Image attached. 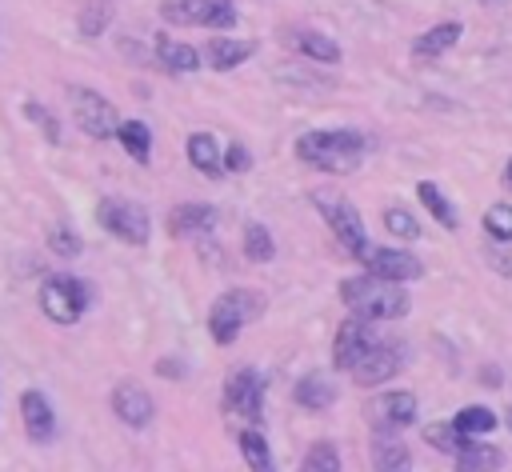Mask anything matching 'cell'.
I'll return each instance as SVG.
<instances>
[{
	"label": "cell",
	"instance_id": "19",
	"mask_svg": "<svg viewBox=\"0 0 512 472\" xmlns=\"http://www.w3.org/2000/svg\"><path fill=\"white\" fill-rule=\"evenodd\" d=\"M292 400L304 408V412H324L336 404V384L328 372H304L292 388Z\"/></svg>",
	"mask_w": 512,
	"mask_h": 472
},
{
	"label": "cell",
	"instance_id": "21",
	"mask_svg": "<svg viewBox=\"0 0 512 472\" xmlns=\"http://www.w3.org/2000/svg\"><path fill=\"white\" fill-rule=\"evenodd\" d=\"M252 52H256V44H252V40L216 36V40H208V44H204V64H208V68H216V72H232V68H240Z\"/></svg>",
	"mask_w": 512,
	"mask_h": 472
},
{
	"label": "cell",
	"instance_id": "36",
	"mask_svg": "<svg viewBox=\"0 0 512 472\" xmlns=\"http://www.w3.org/2000/svg\"><path fill=\"white\" fill-rule=\"evenodd\" d=\"M252 168V152L244 144H228L224 148V172H248Z\"/></svg>",
	"mask_w": 512,
	"mask_h": 472
},
{
	"label": "cell",
	"instance_id": "34",
	"mask_svg": "<svg viewBox=\"0 0 512 472\" xmlns=\"http://www.w3.org/2000/svg\"><path fill=\"white\" fill-rule=\"evenodd\" d=\"M108 20H112V4H108V0H96V4L84 8V16H80V32H84V36H100V32L108 28Z\"/></svg>",
	"mask_w": 512,
	"mask_h": 472
},
{
	"label": "cell",
	"instance_id": "3",
	"mask_svg": "<svg viewBox=\"0 0 512 472\" xmlns=\"http://www.w3.org/2000/svg\"><path fill=\"white\" fill-rule=\"evenodd\" d=\"M264 312V296L256 288H228L216 296V304L208 308V336L212 344L228 348L244 324H252L256 316Z\"/></svg>",
	"mask_w": 512,
	"mask_h": 472
},
{
	"label": "cell",
	"instance_id": "16",
	"mask_svg": "<svg viewBox=\"0 0 512 472\" xmlns=\"http://www.w3.org/2000/svg\"><path fill=\"white\" fill-rule=\"evenodd\" d=\"M20 416H24L28 440H36V444L56 440V412H52V404H48L44 392H32V388L20 392Z\"/></svg>",
	"mask_w": 512,
	"mask_h": 472
},
{
	"label": "cell",
	"instance_id": "20",
	"mask_svg": "<svg viewBox=\"0 0 512 472\" xmlns=\"http://www.w3.org/2000/svg\"><path fill=\"white\" fill-rule=\"evenodd\" d=\"M460 24L456 20H444V24H432L428 32H420L416 40H412V60H420V64H428V60H436V56H444L456 40H460Z\"/></svg>",
	"mask_w": 512,
	"mask_h": 472
},
{
	"label": "cell",
	"instance_id": "39",
	"mask_svg": "<svg viewBox=\"0 0 512 472\" xmlns=\"http://www.w3.org/2000/svg\"><path fill=\"white\" fill-rule=\"evenodd\" d=\"M500 180H504V188L512 192V156H508V164H504V176H500Z\"/></svg>",
	"mask_w": 512,
	"mask_h": 472
},
{
	"label": "cell",
	"instance_id": "14",
	"mask_svg": "<svg viewBox=\"0 0 512 472\" xmlns=\"http://www.w3.org/2000/svg\"><path fill=\"white\" fill-rule=\"evenodd\" d=\"M112 412H116V420L128 424V428H148L152 416H156V400L148 396L144 384L120 380V384L112 388Z\"/></svg>",
	"mask_w": 512,
	"mask_h": 472
},
{
	"label": "cell",
	"instance_id": "38",
	"mask_svg": "<svg viewBox=\"0 0 512 472\" xmlns=\"http://www.w3.org/2000/svg\"><path fill=\"white\" fill-rule=\"evenodd\" d=\"M156 372H164V376H180V368H176V360H160V364H156Z\"/></svg>",
	"mask_w": 512,
	"mask_h": 472
},
{
	"label": "cell",
	"instance_id": "29",
	"mask_svg": "<svg viewBox=\"0 0 512 472\" xmlns=\"http://www.w3.org/2000/svg\"><path fill=\"white\" fill-rule=\"evenodd\" d=\"M296 472H340V448L332 440L308 444V452H304V460H300Z\"/></svg>",
	"mask_w": 512,
	"mask_h": 472
},
{
	"label": "cell",
	"instance_id": "28",
	"mask_svg": "<svg viewBox=\"0 0 512 472\" xmlns=\"http://www.w3.org/2000/svg\"><path fill=\"white\" fill-rule=\"evenodd\" d=\"M416 196H420V204L428 208V216H432L440 228H448V232H452V228L460 224V216H456L452 200L440 192V184H432V180H420V184H416Z\"/></svg>",
	"mask_w": 512,
	"mask_h": 472
},
{
	"label": "cell",
	"instance_id": "35",
	"mask_svg": "<svg viewBox=\"0 0 512 472\" xmlns=\"http://www.w3.org/2000/svg\"><path fill=\"white\" fill-rule=\"evenodd\" d=\"M48 248H52L56 256L72 260V256H80V236H76L72 228H52V236H48Z\"/></svg>",
	"mask_w": 512,
	"mask_h": 472
},
{
	"label": "cell",
	"instance_id": "9",
	"mask_svg": "<svg viewBox=\"0 0 512 472\" xmlns=\"http://www.w3.org/2000/svg\"><path fill=\"white\" fill-rule=\"evenodd\" d=\"M68 100H72V120H76V128L88 136V140H108V136H116V108H112V100L108 96H100L96 88H68Z\"/></svg>",
	"mask_w": 512,
	"mask_h": 472
},
{
	"label": "cell",
	"instance_id": "22",
	"mask_svg": "<svg viewBox=\"0 0 512 472\" xmlns=\"http://www.w3.org/2000/svg\"><path fill=\"white\" fill-rule=\"evenodd\" d=\"M152 56H156V64H160L168 76L196 72V68H200V60H204L192 44H184V40H164V36L156 40V52H152Z\"/></svg>",
	"mask_w": 512,
	"mask_h": 472
},
{
	"label": "cell",
	"instance_id": "7",
	"mask_svg": "<svg viewBox=\"0 0 512 472\" xmlns=\"http://www.w3.org/2000/svg\"><path fill=\"white\" fill-rule=\"evenodd\" d=\"M96 224L124 244H148V236H152L148 208L136 200H120V196H108L96 204Z\"/></svg>",
	"mask_w": 512,
	"mask_h": 472
},
{
	"label": "cell",
	"instance_id": "2",
	"mask_svg": "<svg viewBox=\"0 0 512 472\" xmlns=\"http://www.w3.org/2000/svg\"><path fill=\"white\" fill-rule=\"evenodd\" d=\"M340 300H344V308H348L352 316L372 320V324H376V320H400V316H408V308H412L404 284L380 280V276H372V272H360V276L340 280Z\"/></svg>",
	"mask_w": 512,
	"mask_h": 472
},
{
	"label": "cell",
	"instance_id": "13",
	"mask_svg": "<svg viewBox=\"0 0 512 472\" xmlns=\"http://www.w3.org/2000/svg\"><path fill=\"white\" fill-rule=\"evenodd\" d=\"M360 264H364V272H372L380 280H392V284H408V280L424 276V264L404 248H368V256Z\"/></svg>",
	"mask_w": 512,
	"mask_h": 472
},
{
	"label": "cell",
	"instance_id": "8",
	"mask_svg": "<svg viewBox=\"0 0 512 472\" xmlns=\"http://www.w3.org/2000/svg\"><path fill=\"white\" fill-rule=\"evenodd\" d=\"M224 412H232V416H244L252 428H260L264 424V376L256 372V368H236V372H228V380H224Z\"/></svg>",
	"mask_w": 512,
	"mask_h": 472
},
{
	"label": "cell",
	"instance_id": "33",
	"mask_svg": "<svg viewBox=\"0 0 512 472\" xmlns=\"http://www.w3.org/2000/svg\"><path fill=\"white\" fill-rule=\"evenodd\" d=\"M424 440H428L436 452H448V456H456L460 444H464V436L452 428V420H436V424H428V428H424Z\"/></svg>",
	"mask_w": 512,
	"mask_h": 472
},
{
	"label": "cell",
	"instance_id": "27",
	"mask_svg": "<svg viewBox=\"0 0 512 472\" xmlns=\"http://www.w3.org/2000/svg\"><path fill=\"white\" fill-rule=\"evenodd\" d=\"M452 428H456L464 440H484V436L496 428V412L484 408V404H464V408L452 416Z\"/></svg>",
	"mask_w": 512,
	"mask_h": 472
},
{
	"label": "cell",
	"instance_id": "24",
	"mask_svg": "<svg viewBox=\"0 0 512 472\" xmlns=\"http://www.w3.org/2000/svg\"><path fill=\"white\" fill-rule=\"evenodd\" d=\"M116 140L128 152V160H136V164L152 160V128L144 120H120L116 124Z\"/></svg>",
	"mask_w": 512,
	"mask_h": 472
},
{
	"label": "cell",
	"instance_id": "12",
	"mask_svg": "<svg viewBox=\"0 0 512 472\" xmlns=\"http://www.w3.org/2000/svg\"><path fill=\"white\" fill-rule=\"evenodd\" d=\"M216 224H220V208L204 204V200H188L168 212V236H176V240H204Z\"/></svg>",
	"mask_w": 512,
	"mask_h": 472
},
{
	"label": "cell",
	"instance_id": "37",
	"mask_svg": "<svg viewBox=\"0 0 512 472\" xmlns=\"http://www.w3.org/2000/svg\"><path fill=\"white\" fill-rule=\"evenodd\" d=\"M24 112H28V120H36V124H40V128H44V136H48V140H52V144H56V140H60V124H56V120H52V116H48V112H44V108H40V104H28V108H24Z\"/></svg>",
	"mask_w": 512,
	"mask_h": 472
},
{
	"label": "cell",
	"instance_id": "26",
	"mask_svg": "<svg viewBox=\"0 0 512 472\" xmlns=\"http://www.w3.org/2000/svg\"><path fill=\"white\" fill-rule=\"evenodd\" d=\"M292 48L308 60H320V64H340V44L332 36H320L312 28H296L292 32Z\"/></svg>",
	"mask_w": 512,
	"mask_h": 472
},
{
	"label": "cell",
	"instance_id": "41",
	"mask_svg": "<svg viewBox=\"0 0 512 472\" xmlns=\"http://www.w3.org/2000/svg\"><path fill=\"white\" fill-rule=\"evenodd\" d=\"M484 4H492V0H484Z\"/></svg>",
	"mask_w": 512,
	"mask_h": 472
},
{
	"label": "cell",
	"instance_id": "5",
	"mask_svg": "<svg viewBox=\"0 0 512 472\" xmlns=\"http://www.w3.org/2000/svg\"><path fill=\"white\" fill-rule=\"evenodd\" d=\"M312 200H316L320 216L328 220L332 236L340 240V248H344L352 260H364L372 244H368V232H364V220H360L356 204H352L348 196H340V192H312Z\"/></svg>",
	"mask_w": 512,
	"mask_h": 472
},
{
	"label": "cell",
	"instance_id": "18",
	"mask_svg": "<svg viewBox=\"0 0 512 472\" xmlns=\"http://www.w3.org/2000/svg\"><path fill=\"white\" fill-rule=\"evenodd\" d=\"M184 156H188V164H192L196 172H204L208 180H220V176H224V148H220V140H216L212 132H192V136L184 140Z\"/></svg>",
	"mask_w": 512,
	"mask_h": 472
},
{
	"label": "cell",
	"instance_id": "15",
	"mask_svg": "<svg viewBox=\"0 0 512 472\" xmlns=\"http://www.w3.org/2000/svg\"><path fill=\"white\" fill-rule=\"evenodd\" d=\"M368 416H372V428H392V432H400V428L416 424V396L404 392V388H400V392H380V396H372Z\"/></svg>",
	"mask_w": 512,
	"mask_h": 472
},
{
	"label": "cell",
	"instance_id": "4",
	"mask_svg": "<svg viewBox=\"0 0 512 472\" xmlns=\"http://www.w3.org/2000/svg\"><path fill=\"white\" fill-rule=\"evenodd\" d=\"M40 312L52 320V324H76L88 304H92V284L72 276V272H52L44 284H40Z\"/></svg>",
	"mask_w": 512,
	"mask_h": 472
},
{
	"label": "cell",
	"instance_id": "40",
	"mask_svg": "<svg viewBox=\"0 0 512 472\" xmlns=\"http://www.w3.org/2000/svg\"><path fill=\"white\" fill-rule=\"evenodd\" d=\"M508 420H512V408H508Z\"/></svg>",
	"mask_w": 512,
	"mask_h": 472
},
{
	"label": "cell",
	"instance_id": "23",
	"mask_svg": "<svg viewBox=\"0 0 512 472\" xmlns=\"http://www.w3.org/2000/svg\"><path fill=\"white\" fill-rule=\"evenodd\" d=\"M500 468H504V452L496 444L464 440L456 452V472H500Z\"/></svg>",
	"mask_w": 512,
	"mask_h": 472
},
{
	"label": "cell",
	"instance_id": "1",
	"mask_svg": "<svg viewBox=\"0 0 512 472\" xmlns=\"http://www.w3.org/2000/svg\"><path fill=\"white\" fill-rule=\"evenodd\" d=\"M364 152H368V140L352 128H312V132L296 136V156L304 164H312L320 172H336V176L360 168Z\"/></svg>",
	"mask_w": 512,
	"mask_h": 472
},
{
	"label": "cell",
	"instance_id": "17",
	"mask_svg": "<svg viewBox=\"0 0 512 472\" xmlns=\"http://www.w3.org/2000/svg\"><path fill=\"white\" fill-rule=\"evenodd\" d=\"M372 468L376 472H412V452L392 428H372Z\"/></svg>",
	"mask_w": 512,
	"mask_h": 472
},
{
	"label": "cell",
	"instance_id": "11",
	"mask_svg": "<svg viewBox=\"0 0 512 472\" xmlns=\"http://www.w3.org/2000/svg\"><path fill=\"white\" fill-rule=\"evenodd\" d=\"M376 340H380V336H376L372 320H360V316L348 312V320L336 328V340H332V364H336L340 372H348V368H352Z\"/></svg>",
	"mask_w": 512,
	"mask_h": 472
},
{
	"label": "cell",
	"instance_id": "10",
	"mask_svg": "<svg viewBox=\"0 0 512 472\" xmlns=\"http://www.w3.org/2000/svg\"><path fill=\"white\" fill-rule=\"evenodd\" d=\"M400 368H404V348L392 344V340H376V344L348 368V376H352L360 388H376V384L392 380Z\"/></svg>",
	"mask_w": 512,
	"mask_h": 472
},
{
	"label": "cell",
	"instance_id": "32",
	"mask_svg": "<svg viewBox=\"0 0 512 472\" xmlns=\"http://www.w3.org/2000/svg\"><path fill=\"white\" fill-rule=\"evenodd\" d=\"M384 232L396 240H416L420 236V220L408 208H384Z\"/></svg>",
	"mask_w": 512,
	"mask_h": 472
},
{
	"label": "cell",
	"instance_id": "31",
	"mask_svg": "<svg viewBox=\"0 0 512 472\" xmlns=\"http://www.w3.org/2000/svg\"><path fill=\"white\" fill-rule=\"evenodd\" d=\"M484 232L496 240V244H512V204H488L484 212Z\"/></svg>",
	"mask_w": 512,
	"mask_h": 472
},
{
	"label": "cell",
	"instance_id": "6",
	"mask_svg": "<svg viewBox=\"0 0 512 472\" xmlns=\"http://www.w3.org/2000/svg\"><path fill=\"white\" fill-rule=\"evenodd\" d=\"M160 20L164 24H180V28L228 32L236 24V4L232 0H164L160 4Z\"/></svg>",
	"mask_w": 512,
	"mask_h": 472
},
{
	"label": "cell",
	"instance_id": "25",
	"mask_svg": "<svg viewBox=\"0 0 512 472\" xmlns=\"http://www.w3.org/2000/svg\"><path fill=\"white\" fill-rule=\"evenodd\" d=\"M236 444H240V456H244L248 472H276L272 448H268V440H264V432H260V428H252V424H248V428H240Z\"/></svg>",
	"mask_w": 512,
	"mask_h": 472
},
{
	"label": "cell",
	"instance_id": "30",
	"mask_svg": "<svg viewBox=\"0 0 512 472\" xmlns=\"http://www.w3.org/2000/svg\"><path fill=\"white\" fill-rule=\"evenodd\" d=\"M244 256L252 264H268L276 256V240H272V232L264 224H248L244 228Z\"/></svg>",
	"mask_w": 512,
	"mask_h": 472
}]
</instances>
